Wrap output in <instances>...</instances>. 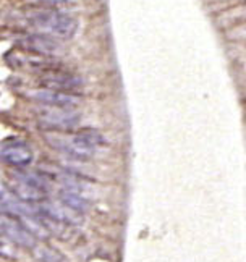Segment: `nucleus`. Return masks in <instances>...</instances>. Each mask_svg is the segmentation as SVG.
<instances>
[{
    "label": "nucleus",
    "instance_id": "nucleus-5",
    "mask_svg": "<svg viewBox=\"0 0 246 262\" xmlns=\"http://www.w3.org/2000/svg\"><path fill=\"white\" fill-rule=\"evenodd\" d=\"M0 156H2V160L7 165L15 168H26L33 162V150H31L29 144L16 138L4 141Z\"/></svg>",
    "mask_w": 246,
    "mask_h": 262
},
{
    "label": "nucleus",
    "instance_id": "nucleus-8",
    "mask_svg": "<svg viewBox=\"0 0 246 262\" xmlns=\"http://www.w3.org/2000/svg\"><path fill=\"white\" fill-rule=\"evenodd\" d=\"M19 46L31 54L46 55V57H54L60 54V50H61V46L57 41V37L46 34V33L28 34L19 41Z\"/></svg>",
    "mask_w": 246,
    "mask_h": 262
},
{
    "label": "nucleus",
    "instance_id": "nucleus-12",
    "mask_svg": "<svg viewBox=\"0 0 246 262\" xmlns=\"http://www.w3.org/2000/svg\"><path fill=\"white\" fill-rule=\"evenodd\" d=\"M33 253V257L37 262H64V256H61L60 251H57L55 248L44 245V243H39L31 249Z\"/></svg>",
    "mask_w": 246,
    "mask_h": 262
},
{
    "label": "nucleus",
    "instance_id": "nucleus-2",
    "mask_svg": "<svg viewBox=\"0 0 246 262\" xmlns=\"http://www.w3.org/2000/svg\"><path fill=\"white\" fill-rule=\"evenodd\" d=\"M29 23L34 28H37L40 33L50 34L54 37H61V39L73 37L78 29V21L73 16L68 13H61L55 8L36 10L29 16Z\"/></svg>",
    "mask_w": 246,
    "mask_h": 262
},
{
    "label": "nucleus",
    "instance_id": "nucleus-4",
    "mask_svg": "<svg viewBox=\"0 0 246 262\" xmlns=\"http://www.w3.org/2000/svg\"><path fill=\"white\" fill-rule=\"evenodd\" d=\"M37 123L50 133H64L79 123V114L71 107H44L37 112Z\"/></svg>",
    "mask_w": 246,
    "mask_h": 262
},
{
    "label": "nucleus",
    "instance_id": "nucleus-10",
    "mask_svg": "<svg viewBox=\"0 0 246 262\" xmlns=\"http://www.w3.org/2000/svg\"><path fill=\"white\" fill-rule=\"evenodd\" d=\"M29 96L33 97L37 102L44 104L46 107H71L75 108L79 102V99L70 93H61V91H55V89H36L31 91Z\"/></svg>",
    "mask_w": 246,
    "mask_h": 262
},
{
    "label": "nucleus",
    "instance_id": "nucleus-3",
    "mask_svg": "<svg viewBox=\"0 0 246 262\" xmlns=\"http://www.w3.org/2000/svg\"><path fill=\"white\" fill-rule=\"evenodd\" d=\"M10 189L25 203H43L47 198L49 181L43 173L26 168H16L13 173V185Z\"/></svg>",
    "mask_w": 246,
    "mask_h": 262
},
{
    "label": "nucleus",
    "instance_id": "nucleus-6",
    "mask_svg": "<svg viewBox=\"0 0 246 262\" xmlns=\"http://www.w3.org/2000/svg\"><path fill=\"white\" fill-rule=\"evenodd\" d=\"M2 233L7 239L19 248L33 249L37 245V238L26 228L22 220L12 215H2Z\"/></svg>",
    "mask_w": 246,
    "mask_h": 262
},
{
    "label": "nucleus",
    "instance_id": "nucleus-11",
    "mask_svg": "<svg viewBox=\"0 0 246 262\" xmlns=\"http://www.w3.org/2000/svg\"><path fill=\"white\" fill-rule=\"evenodd\" d=\"M58 201H61L65 206L71 207L73 210L79 214H85L86 210L89 209V203L85 196H81L78 193H73V191H68V189H64L60 191V196H58Z\"/></svg>",
    "mask_w": 246,
    "mask_h": 262
},
{
    "label": "nucleus",
    "instance_id": "nucleus-9",
    "mask_svg": "<svg viewBox=\"0 0 246 262\" xmlns=\"http://www.w3.org/2000/svg\"><path fill=\"white\" fill-rule=\"evenodd\" d=\"M37 209L40 215H46L49 219L61 222V224H67V225H78L81 224V219H83V214H79L71 207L65 206L61 201H58V203L43 201V203H39Z\"/></svg>",
    "mask_w": 246,
    "mask_h": 262
},
{
    "label": "nucleus",
    "instance_id": "nucleus-7",
    "mask_svg": "<svg viewBox=\"0 0 246 262\" xmlns=\"http://www.w3.org/2000/svg\"><path fill=\"white\" fill-rule=\"evenodd\" d=\"M39 83L47 89H55L70 94H73L75 91H78L83 86V81H81L79 76L70 72H64V70H54V68L44 70L39 78Z\"/></svg>",
    "mask_w": 246,
    "mask_h": 262
},
{
    "label": "nucleus",
    "instance_id": "nucleus-13",
    "mask_svg": "<svg viewBox=\"0 0 246 262\" xmlns=\"http://www.w3.org/2000/svg\"><path fill=\"white\" fill-rule=\"evenodd\" d=\"M28 2L34 4V5H39V7H49V8H52L55 5L64 4L65 0H28Z\"/></svg>",
    "mask_w": 246,
    "mask_h": 262
},
{
    "label": "nucleus",
    "instance_id": "nucleus-1",
    "mask_svg": "<svg viewBox=\"0 0 246 262\" xmlns=\"http://www.w3.org/2000/svg\"><path fill=\"white\" fill-rule=\"evenodd\" d=\"M46 141L52 149L71 159H89L106 143L104 136L94 129H83L75 135H46Z\"/></svg>",
    "mask_w": 246,
    "mask_h": 262
}]
</instances>
